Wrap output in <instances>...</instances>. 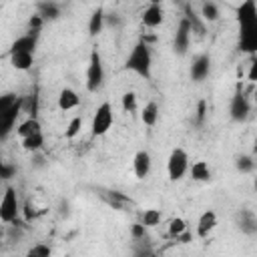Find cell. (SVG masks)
I'll use <instances>...</instances> for the list:
<instances>
[{
	"label": "cell",
	"mask_w": 257,
	"mask_h": 257,
	"mask_svg": "<svg viewBox=\"0 0 257 257\" xmlns=\"http://www.w3.org/2000/svg\"><path fill=\"white\" fill-rule=\"evenodd\" d=\"M124 68L135 72L137 76L149 80L151 72H153V52H151V46L145 44L143 40H139L131 48V52H128V56L124 60Z\"/></svg>",
	"instance_id": "obj_1"
},
{
	"label": "cell",
	"mask_w": 257,
	"mask_h": 257,
	"mask_svg": "<svg viewBox=\"0 0 257 257\" xmlns=\"http://www.w3.org/2000/svg\"><path fill=\"white\" fill-rule=\"evenodd\" d=\"M104 82V66H102V58H100V52L96 48L90 50V56H88V66H86V90L88 92H96Z\"/></svg>",
	"instance_id": "obj_2"
},
{
	"label": "cell",
	"mask_w": 257,
	"mask_h": 257,
	"mask_svg": "<svg viewBox=\"0 0 257 257\" xmlns=\"http://www.w3.org/2000/svg\"><path fill=\"white\" fill-rule=\"evenodd\" d=\"M20 215V201H18V193L14 187H6L4 195L0 199V221L2 223H16Z\"/></svg>",
	"instance_id": "obj_3"
},
{
	"label": "cell",
	"mask_w": 257,
	"mask_h": 257,
	"mask_svg": "<svg viewBox=\"0 0 257 257\" xmlns=\"http://www.w3.org/2000/svg\"><path fill=\"white\" fill-rule=\"evenodd\" d=\"M249 114H251V100H249V96L245 94L243 86L237 84V90H235V94L231 96L229 116H231V120H235V122H245V120L249 118Z\"/></svg>",
	"instance_id": "obj_4"
},
{
	"label": "cell",
	"mask_w": 257,
	"mask_h": 257,
	"mask_svg": "<svg viewBox=\"0 0 257 257\" xmlns=\"http://www.w3.org/2000/svg\"><path fill=\"white\" fill-rule=\"evenodd\" d=\"M189 165H191V163H189L187 151L181 149V147L173 149L171 155H169V159H167V173H169V179H171V181H181V179L187 175Z\"/></svg>",
	"instance_id": "obj_5"
},
{
	"label": "cell",
	"mask_w": 257,
	"mask_h": 257,
	"mask_svg": "<svg viewBox=\"0 0 257 257\" xmlns=\"http://www.w3.org/2000/svg\"><path fill=\"white\" fill-rule=\"evenodd\" d=\"M112 120H114V116H112V106H110V102L98 104L96 110H94L92 122H90V133H92L94 137L106 135L108 128L112 126Z\"/></svg>",
	"instance_id": "obj_6"
},
{
	"label": "cell",
	"mask_w": 257,
	"mask_h": 257,
	"mask_svg": "<svg viewBox=\"0 0 257 257\" xmlns=\"http://www.w3.org/2000/svg\"><path fill=\"white\" fill-rule=\"evenodd\" d=\"M239 50L247 52L249 56L255 54L257 50V22L253 24H241L239 26Z\"/></svg>",
	"instance_id": "obj_7"
},
{
	"label": "cell",
	"mask_w": 257,
	"mask_h": 257,
	"mask_svg": "<svg viewBox=\"0 0 257 257\" xmlns=\"http://www.w3.org/2000/svg\"><path fill=\"white\" fill-rule=\"evenodd\" d=\"M189 44H191V26L185 18L179 20V26H177V32H175V38H173V50L175 54L179 56H185L187 50H189Z\"/></svg>",
	"instance_id": "obj_8"
},
{
	"label": "cell",
	"mask_w": 257,
	"mask_h": 257,
	"mask_svg": "<svg viewBox=\"0 0 257 257\" xmlns=\"http://www.w3.org/2000/svg\"><path fill=\"white\" fill-rule=\"evenodd\" d=\"M235 225H237V229L243 235L253 237L257 233V217H255V211L253 209H241V211H237Z\"/></svg>",
	"instance_id": "obj_9"
},
{
	"label": "cell",
	"mask_w": 257,
	"mask_h": 257,
	"mask_svg": "<svg viewBox=\"0 0 257 257\" xmlns=\"http://www.w3.org/2000/svg\"><path fill=\"white\" fill-rule=\"evenodd\" d=\"M151 169H153L151 153L145 151V149L137 151L135 157H133V173H135V177H137V179H147L149 173H151Z\"/></svg>",
	"instance_id": "obj_10"
},
{
	"label": "cell",
	"mask_w": 257,
	"mask_h": 257,
	"mask_svg": "<svg viewBox=\"0 0 257 257\" xmlns=\"http://www.w3.org/2000/svg\"><path fill=\"white\" fill-rule=\"evenodd\" d=\"M141 20H143V24H145L147 28H157V26H161L163 20H165V10H163V6H161L159 2H151V4L143 10Z\"/></svg>",
	"instance_id": "obj_11"
},
{
	"label": "cell",
	"mask_w": 257,
	"mask_h": 257,
	"mask_svg": "<svg viewBox=\"0 0 257 257\" xmlns=\"http://www.w3.org/2000/svg\"><path fill=\"white\" fill-rule=\"evenodd\" d=\"M36 44H38V34H36V32H26V34L18 36V38L10 44L8 54H16V52H30V54H34Z\"/></svg>",
	"instance_id": "obj_12"
},
{
	"label": "cell",
	"mask_w": 257,
	"mask_h": 257,
	"mask_svg": "<svg viewBox=\"0 0 257 257\" xmlns=\"http://www.w3.org/2000/svg\"><path fill=\"white\" fill-rule=\"evenodd\" d=\"M209 72H211V56H209V54H199V56L193 60L191 70H189L191 80L203 82V80L209 76Z\"/></svg>",
	"instance_id": "obj_13"
},
{
	"label": "cell",
	"mask_w": 257,
	"mask_h": 257,
	"mask_svg": "<svg viewBox=\"0 0 257 257\" xmlns=\"http://www.w3.org/2000/svg\"><path fill=\"white\" fill-rule=\"evenodd\" d=\"M215 227H217V213L211 211V209L201 213V217L197 221V237L199 239H207L215 231Z\"/></svg>",
	"instance_id": "obj_14"
},
{
	"label": "cell",
	"mask_w": 257,
	"mask_h": 257,
	"mask_svg": "<svg viewBox=\"0 0 257 257\" xmlns=\"http://www.w3.org/2000/svg\"><path fill=\"white\" fill-rule=\"evenodd\" d=\"M60 4L58 2H52V0H42V2H36V14L44 20V22H54L60 18Z\"/></svg>",
	"instance_id": "obj_15"
},
{
	"label": "cell",
	"mask_w": 257,
	"mask_h": 257,
	"mask_svg": "<svg viewBox=\"0 0 257 257\" xmlns=\"http://www.w3.org/2000/svg\"><path fill=\"white\" fill-rule=\"evenodd\" d=\"M20 114H22V96H20V100L12 106V110H10L6 116L0 118V141L6 139V137L12 133V128H14V124H16V118H18Z\"/></svg>",
	"instance_id": "obj_16"
},
{
	"label": "cell",
	"mask_w": 257,
	"mask_h": 257,
	"mask_svg": "<svg viewBox=\"0 0 257 257\" xmlns=\"http://www.w3.org/2000/svg\"><path fill=\"white\" fill-rule=\"evenodd\" d=\"M185 20L189 22V26H191V34H197L199 38H203L205 36V22L201 20V16L195 12V8H193V4H185Z\"/></svg>",
	"instance_id": "obj_17"
},
{
	"label": "cell",
	"mask_w": 257,
	"mask_h": 257,
	"mask_svg": "<svg viewBox=\"0 0 257 257\" xmlns=\"http://www.w3.org/2000/svg\"><path fill=\"white\" fill-rule=\"evenodd\" d=\"M187 173H189L191 179L197 181V183H207V181H211V175H213L207 161H195L193 165H189V171H187Z\"/></svg>",
	"instance_id": "obj_18"
},
{
	"label": "cell",
	"mask_w": 257,
	"mask_h": 257,
	"mask_svg": "<svg viewBox=\"0 0 257 257\" xmlns=\"http://www.w3.org/2000/svg\"><path fill=\"white\" fill-rule=\"evenodd\" d=\"M237 20H239V26L241 24H253V22H257V4L253 0L243 2L237 8Z\"/></svg>",
	"instance_id": "obj_19"
},
{
	"label": "cell",
	"mask_w": 257,
	"mask_h": 257,
	"mask_svg": "<svg viewBox=\"0 0 257 257\" xmlns=\"http://www.w3.org/2000/svg\"><path fill=\"white\" fill-rule=\"evenodd\" d=\"M80 104V96L76 94V90L64 86L60 92H58V108L60 110H72Z\"/></svg>",
	"instance_id": "obj_20"
},
{
	"label": "cell",
	"mask_w": 257,
	"mask_h": 257,
	"mask_svg": "<svg viewBox=\"0 0 257 257\" xmlns=\"http://www.w3.org/2000/svg\"><path fill=\"white\" fill-rule=\"evenodd\" d=\"M38 133H42V124H40L38 118H32V116H28L26 120H22L16 126V135L20 139H26V137H32V135H38Z\"/></svg>",
	"instance_id": "obj_21"
},
{
	"label": "cell",
	"mask_w": 257,
	"mask_h": 257,
	"mask_svg": "<svg viewBox=\"0 0 257 257\" xmlns=\"http://www.w3.org/2000/svg\"><path fill=\"white\" fill-rule=\"evenodd\" d=\"M10 56V64L16 70H30L34 64V54L30 52H16V54H8Z\"/></svg>",
	"instance_id": "obj_22"
},
{
	"label": "cell",
	"mask_w": 257,
	"mask_h": 257,
	"mask_svg": "<svg viewBox=\"0 0 257 257\" xmlns=\"http://www.w3.org/2000/svg\"><path fill=\"white\" fill-rule=\"evenodd\" d=\"M141 120H143V124H147V126H155V124H157V120H159V104H157L155 100H149V102L143 106V110H141Z\"/></svg>",
	"instance_id": "obj_23"
},
{
	"label": "cell",
	"mask_w": 257,
	"mask_h": 257,
	"mask_svg": "<svg viewBox=\"0 0 257 257\" xmlns=\"http://www.w3.org/2000/svg\"><path fill=\"white\" fill-rule=\"evenodd\" d=\"M131 251H133V257H157V253H155L153 245L149 243V237L133 241Z\"/></svg>",
	"instance_id": "obj_24"
},
{
	"label": "cell",
	"mask_w": 257,
	"mask_h": 257,
	"mask_svg": "<svg viewBox=\"0 0 257 257\" xmlns=\"http://www.w3.org/2000/svg\"><path fill=\"white\" fill-rule=\"evenodd\" d=\"M104 28V10L102 8H96L92 14H90V20H88V34L90 36H98Z\"/></svg>",
	"instance_id": "obj_25"
},
{
	"label": "cell",
	"mask_w": 257,
	"mask_h": 257,
	"mask_svg": "<svg viewBox=\"0 0 257 257\" xmlns=\"http://www.w3.org/2000/svg\"><path fill=\"white\" fill-rule=\"evenodd\" d=\"M201 20L203 22H217L219 20V16H221V12H219V6L215 4V2H203L201 4Z\"/></svg>",
	"instance_id": "obj_26"
},
{
	"label": "cell",
	"mask_w": 257,
	"mask_h": 257,
	"mask_svg": "<svg viewBox=\"0 0 257 257\" xmlns=\"http://www.w3.org/2000/svg\"><path fill=\"white\" fill-rule=\"evenodd\" d=\"M102 199H104V201H106L108 205H112L114 209H122L124 205H133L131 197L122 195L120 191H108L106 195H102Z\"/></svg>",
	"instance_id": "obj_27"
},
{
	"label": "cell",
	"mask_w": 257,
	"mask_h": 257,
	"mask_svg": "<svg viewBox=\"0 0 257 257\" xmlns=\"http://www.w3.org/2000/svg\"><path fill=\"white\" fill-rule=\"evenodd\" d=\"M20 141H22V149L28 151V153H38L44 147V135L42 133L32 135V137H26V139H20Z\"/></svg>",
	"instance_id": "obj_28"
},
{
	"label": "cell",
	"mask_w": 257,
	"mask_h": 257,
	"mask_svg": "<svg viewBox=\"0 0 257 257\" xmlns=\"http://www.w3.org/2000/svg\"><path fill=\"white\" fill-rule=\"evenodd\" d=\"M18 100H20V96H18L16 92H2V94H0V118L6 116Z\"/></svg>",
	"instance_id": "obj_29"
},
{
	"label": "cell",
	"mask_w": 257,
	"mask_h": 257,
	"mask_svg": "<svg viewBox=\"0 0 257 257\" xmlns=\"http://www.w3.org/2000/svg\"><path fill=\"white\" fill-rule=\"evenodd\" d=\"M235 169L239 171V173H253V169H255V159H253V155H237L235 157Z\"/></svg>",
	"instance_id": "obj_30"
},
{
	"label": "cell",
	"mask_w": 257,
	"mask_h": 257,
	"mask_svg": "<svg viewBox=\"0 0 257 257\" xmlns=\"http://www.w3.org/2000/svg\"><path fill=\"white\" fill-rule=\"evenodd\" d=\"M163 219V213L159 209H145L143 215H141V225L145 227H157Z\"/></svg>",
	"instance_id": "obj_31"
},
{
	"label": "cell",
	"mask_w": 257,
	"mask_h": 257,
	"mask_svg": "<svg viewBox=\"0 0 257 257\" xmlns=\"http://www.w3.org/2000/svg\"><path fill=\"white\" fill-rule=\"evenodd\" d=\"M120 104H122V110H124V112H137V108H139L137 94H135L133 90H126V92L120 96Z\"/></svg>",
	"instance_id": "obj_32"
},
{
	"label": "cell",
	"mask_w": 257,
	"mask_h": 257,
	"mask_svg": "<svg viewBox=\"0 0 257 257\" xmlns=\"http://www.w3.org/2000/svg\"><path fill=\"white\" fill-rule=\"evenodd\" d=\"M185 231H187V221H185V219L175 217V219H171V221H169V237L177 239V237H179V235H183Z\"/></svg>",
	"instance_id": "obj_33"
},
{
	"label": "cell",
	"mask_w": 257,
	"mask_h": 257,
	"mask_svg": "<svg viewBox=\"0 0 257 257\" xmlns=\"http://www.w3.org/2000/svg\"><path fill=\"white\" fill-rule=\"evenodd\" d=\"M26 257H52V249L46 243H36L26 251Z\"/></svg>",
	"instance_id": "obj_34"
},
{
	"label": "cell",
	"mask_w": 257,
	"mask_h": 257,
	"mask_svg": "<svg viewBox=\"0 0 257 257\" xmlns=\"http://www.w3.org/2000/svg\"><path fill=\"white\" fill-rule=\"evenodd\" d=\"M80 126H82V118H80V116H74V118L68 122L66 131H64V137H66V139H74V137L80 133Z\"/></svg>",
	"instance_id": "obj_35"
},
{
	"label": "cell",
	"mask_w": 257,
	"mask_h": 257,
	"mask_svg": "<svg viewBox=\"0 0 257 257\" xmlns=\"http://www.w3.org/2000/svg\"><path fill=\"white\" fill-rule=\"evenodd\" d=\"M14 173H16V167L4 163V161H2V155H0V181H8V179H12Z\"/></svg>",
	"instance_id": "obj_36"
},
{
	"label": "cell",
	"mask_w": 257,
	"mask_h": 257,
	"mask_svg": "<svg viewBox=\"0 0 257 257\" xmlns=\"http://www.w3.org/2000/svg\"><path fill=\"white\" fill-rule=\"evenodd\" d=\"M207 118V102L205 100H199L197 102V110H195V124H203Z\"/></svg>",
	"instance_id": "obj_37"
},
{
	"label": "cell",
	"mask_w": 257,
	"mask_h": 257,
	"mask_svg": "<svg viewBox=\"0 0 257 257\" xmlns=\"http://www.w3.org/2000/svg\"><path fill=\"white\" fill-rule=\"evenodd\" d=\"M131 237H133V241L145 239V237H147V227L141 225V223H133V225H131Z\"/></svg>",
	"instance_id": "obj_38"
},
{
	"label": "cell",
	"mask_w": 257,
	"mask_h": 257,
	"mask_svg": "<svg viewBox=\"0 0 257 257\" xmlns=\"http://www.w3.org/2000/svg\"><path fill=\"white\" fill-rule=\"evenodd\" d=\"M44 26V20L38 16V14H34V16H30L28 18V32H40V28Z\"/></svg>",
	"instance_id": "obj_39"
},
{
	"label": "cell",
	"mask_w": 257,
	"mask_h": 257,
	"mask_svg": "<svg viewBox=\"0 0 257 257\" xmlns=\"http://www.w3.org/2000/svg\"><path fill=\"white\" fill-rule=\"evenodd\" d=\"M118 24H120V16L118 14H114V12L112 14H104V26H112L114 28Z\"/></svg>",
	"instance_id": "obj_40"
},
{
	"label": "cell",
	"mask_w": 257,
	"mask_h": 257,
	"mask_svg": "<svg viewBox=\"0 0 257 257\" xmlns=\"http://www.w3.org/2000/svg\"><path fill=\"white\" fill-rule=\"evenodd\" d=\"M24 217H26V221H30V219H34V217H36V213H34V209H32L30 201L24 205Z\"/></svg>",
	"instance_id": "obj_41"
}]
</instances>
